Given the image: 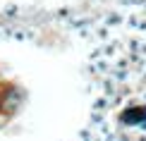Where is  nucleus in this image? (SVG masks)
I'll return each instance as SVG.
<instances>
[{"mask_svg": "<svg viewBox=\"0 0 146 141\" xmlns=\"http://www.w3.org/2000/svg\"><path fill=\"white\" fill-rule=\"evenodd\" d=\"M19 101H22V93L17 89H12V91L5 93V108H7V110H17V108H19Z\"/></svg>", "mask_w": 146, "mask_h": 141, "instance_id": "nucleus-1", "label": "nucleus"}]
</instances>
